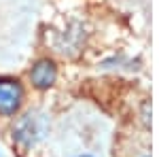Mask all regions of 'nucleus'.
Masks as SVG:
<instances>
[{
    "mask_svg": "<svg viewBox=\"0 0 159 157\" xmlns=\"http://www.w3.org/2000/svg\"><path fill=\"white\" fill-rule=\"evenodd\" d=\"M24 89L15 79L0 76V115H15L21 106Z\"/></svg>",
    "mask_w": 159,
    "mask_h": 157,
    "instance_id": "1",
    "label": "nucleus"
},
{
    "mask_svg": "<svg viewBox=\"0 0 159 157\" xmlns=\"http://www.w3.org/2000/svg\"><path fill=\"white\" fill-rule=\"evenodd\" d=\"M47 127V121L43 115H25L24 119L17 123V130H15V138L21 142V145H34L38 138H43Z\"/></svg>",
    "mask_w": 159,
    "mask_h": 157,
    "instance_id": "2",
    "label": "nucleus"
},
{
    "mask_svg": "<svg viewBox=\"0 0 159 157\" xmlns=\"http://www.w3.org/2000/svg\"><path fill=\"white\" fill-rule=\"evenodd\" d=\"M55 76H57V70H55V64L51 60L36 62L34 68H32V72H30V79H32L34 87H38V89L51 87V85L55 83Z\"/></svg>",
    "mask_w": 159,
    "mask_h": 157,
    "instance_id": "3",
    "label": "nucleus"
},
{
    "mask_svg": "<svg viewBox=\"0 0 159 157\" xmlns=\"http://www.w3.org/2000/svg\"><path fill=\"white\" fill-rule=\"evenodd\" d=\"M81 157H91V155H81Z\"/></svg>",
    "mask_w": 159,
    "mask_h": 157,
    "instance_id": "4",
    "label": "nucleus"
}]
</instances>
